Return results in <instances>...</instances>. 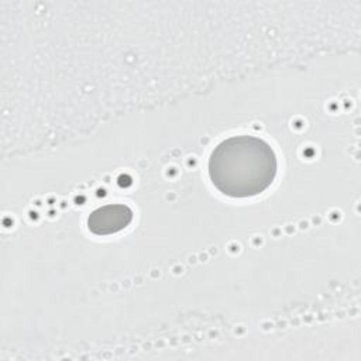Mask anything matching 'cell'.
Wrapping results in <instances>:
<instances>
[{"label": "cell", "mask_w": 361, "mask_h": 361, "mask_svg": "<svg viewBox=\"0 0 361 361\" xmlns=\"http://www.w3.org/2000/svg\"><path fill=\"white\" fill-rule=\"evenodd\" d=\"M209 178L230 197H252L275 180L278 159L274 148L254 135L230 137L219 142L209 158Z\"/></svg>", "instance_id": "obj_1"}, {"label": "cell", "mask_w": 361, "mask_h": 361, "mask_svg": "<svg viewBox=\"0 0 361 361\" xmlns=\"http://www.w3.org/2000/svg\"><path fill=\"white\" fill-rule=\"evenodd\" d=\"M133 210L124 203H111L93 210L87 217V228L96 235H110L124 230L133 220Z\"/></svg>", "instance_id": "obj_2"}]
</instances>
